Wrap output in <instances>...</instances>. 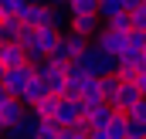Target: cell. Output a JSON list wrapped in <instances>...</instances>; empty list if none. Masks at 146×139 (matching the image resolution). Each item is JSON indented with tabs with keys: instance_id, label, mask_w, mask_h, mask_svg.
Segmentation results:
<instances>
[{
	"instance_id": "obj_1",
	"label": "cell",
	"mask_w": 146,
	"mask_h": 139,
	"mask_svg": "<svg viewBox=\"0 0 146 139\" xmlns=\"http://www.w3.org/2000/svg\"><path fill=\"white\" fill-rule=\"evenodd\" d=\"M75 65L85 71V75H95V78H106V75H115V58H109V54H102L92 41L85 44V51L75 58Z\"/></svg>"
},
{
	"instance_id": "obj_2",
	"label": "cell",
	"mask_w": 146,
	"mask_h": 139,
	"mask_svg": "<svg viewBox=\"0 0 146 139\" xmlns=\"http://www.w3.org/2000/svg\"><path fill=\"white\" fill-rule=\"evenodd\" d=\"M31 68H34V75L44 81L48 95H54V99L65 95V68H58V65H51V61H37V65H31Z\"/></svg>"
},
{
	"instance_id": "obj_3",
	"label": "cell",
	"mask_w": 146,
	"mask_h": 139,
	"mask_svg": "<svg viewBox=\"0 0 146 139\" xmlns=\"http://www.w3.org/2000/svg\"><path fill=\"white\" fill-rule=\"evenodd\" d=\"M34 75V68L31 65H17V68H3V75H0V88L10 95V99H17L21 95V88L27 85V78Z\"/></svg>"
},
{
	"instance_id": "obj_4",
	"label": "cell",
	"mask_w": 146,
	"mask_h": 139,
	"mask_svg": "<svg viewBox=\"0 0 146 139\" xmlns=\"http://www.w3.org/2000/svg\"><path fill=\"white\" fill-rule=\"evenodd\" d=\"M78 119H82V112H78V99L61 95V99H58V105H54L51 122H54L58 129H72V126H78Z\"/></svg>"
},
{
	"instance_id": "obj_5",
	"label": "cell",
	"mask_w": 146,
	"mask_h": 139,
	"mask_svg": "<svg viewBox=\"0 0 146 139\" xmlns=\"http://www.w3.org/2000/svg\"><path fill=\"white\" fill-rule=\"evenodd\" d=\"M92 44H95L102 54H109V58H119V54H122V48H126V34H115V31H106V27H99V34L92 37Z\"/></svg>"
},
{
	"instance_id": "obj_6",
	"label": "cell",
	"mask_w": 146,
	"mask_h": 139,
	"mask_svg": "<svg viewBox=\"0 0 146 139\" xmlns=\"http://www.w3.org/2000/svg\"><path fill=\"white\" fill-rule=\"evenodd\" d=\"M41 99H48V88H44V81L37 78V75H31L27 78V85L21 88V95H17V102L24 105V109H34Z\"/></svg>"
},
{
	"instance_id": "obj_7",
	"label": "cell",
	"mask_w": 146,
	"mask_h": 139,
	"mask_svg": "<svg viewBox=\"0 0 146 139\" xmlns=\"http://www.w3.org/2000/svg\"><path fill=\"white\" fill-rule=\"evenodd\" d=\"M99 27H102V21L92 14V17H68V27H65V31L82 34V37H88V41H92V37L99 34Z\"/></svg>"
},
{
	"instance_id": "obj_8",
	"label": "cell",
	"mask_w": 146,
	"mask_h": 139,
	"mask_svg": "<svg viewBox=\"0 0 146 139\" xmlns=\"http://www.w3.org/2000/svg\"><path fill=\"white\" fill-rule=\"evenodd\" d=\"M17 65H27V54L17 41L10 44H0V68H17Z\"/></svg>"
},
{
	"instance_id": "obj_9",
	"label": "cell",
	"mask_w": 146,
	"mask_h": 139,
	"mask_svg": "<svg viewBox=\"0 0 146 139\" xmlns=\"http://www.w3.org/2000/svg\"><path fill=\"white\" fill-rule=\"evenodd\" d=\"M17 21H21L24 27H44V21H48V7H34V3H24V7L17 10Z\"/></svg>"
},
{
	"instance_id": "obj_10",
	"label": "cell",
	"mask_w": 146,
	"mask_h": 139,
	"mask_svg": "<svg viewBox=\"0 0 146 139\" xmlns=\"http://www.w3.org/2000/svg\"><path fill=\"white\" fill-rule=\"evenodd\" d=\"M34 129H37V119L31 112H24V119H17L14 126H7V139H34Z\"/></svg>"
},
{
	"instance_id": "obj_11",
	"label": "cell",
	"mask_w": 146,
	"mask_h": 139,
	"mask_svg": "<svg viewBox=\"0 0 146 139\" xmlns=\"http://www.w3.org/2000/svg\"><path fill=\"white\" fill-rule=\"evenodd\" d=\"M24 112H27V109L17 102V99H3V102H0V122H3V126H14L17 119H24Z\"/></svg>"
},
{
	"instance_id": "obj_12",
	"label": "cell",
	"mask_w": 146,
	"mask_h": 139,
	"mask_svg": "<svg viewBox=\"0 0 146 139\" xmlns=\"http://www.w3.org/2000/svg\"><path fill=\"white\" fill-rule=\"evenodd\" d=\"M24 31V24L17 21V17H0V44H10V41H17Z\"/></svg>"
},
{
	"instance_id": "obj_13",
	"label": "cell",
	"mask_w": 146,
	"mask_h": 139,
	"mask_svg": "<svg viewBox=\"0 0 146 139\" xmlns=\"http://www.w3.org/2000/svg\"><path fill=\"white\" fill-rule=\"evenodd\" d=\"M95 7H99V0H68V3H65L68 17H92Z\"/></svg>"
},
{
	"instance_id": "obj_14",
	"label": "cell",
	"mask_w": 146,
	"mask_h": 139,
	"mask_svg": "<svg viewBox=\"0 0 146 139\" xmlns=\"http://www.w3.org/2000/svg\"><path fill=\"white\" fill-rule=\"evenodd\" d=\"M115 14H122V3L119 0H99V7H95V17L99 21H109Z\"/></svg>"
},
{
	"instance_id": "obj_15",
	"label": "cell",
	"mask_w": 146,
	"mask_h": 139,
	"mask_svg": "<svg viewBox=\"0 0 146 139\" xmlns=\"http://www.w3.org/2000/svg\"><path fill=\"white\" fill-rule=\"evenodd\" d=\"M99 85H102V102L109 105L112 99H115V92H119V85H122V81H119L115 75H106V78H99Z\"/></svg>"
},
{
	"instance_id": "obj_16",
	"label": "cell",
	"mask_w": 146,
	"mask_h": 139,
	"mask_svg": "<svg viewBox=\"0 0 146 139\" xmlns=\"http://www.w3.org/2000/svg\"><path fill=\"white\" fill-rule=\"evenodd\" d=\"M106 31H115V34H129V14H115L109 21H102Z\"/></svg>"
},
{
	"instance_id": "obj_17",
	"label": "cell",
	"mask_w": 146,
	"mask_h": 139,
	"mask_svg": "<svg viewBox=\"0 0 146 139\" xmlns=\"http://www.w3.org/2000/svg\"><path fill=\"white\" fill-rule=\"evenodd\" d=\"M126 119H129V122H136V126H143V129H146V99H139V102L133 105V109L126 112Z\"/></svg>"
},
{
	"instance_id": "obj_18",
	"label": "cell",
	"mask_w": 146,
	"mask_h": 139,
	"mask_svg": "<svg viewBox=\"0 0 146 139\" xmlns=\"http://www.w3.org/2000/svg\"><path fill=\"white\" fill-rule=\"evenodd\" d=\"M129 31H146V3L129 10Z\"/></svg>"
},
{
	"instance_id": "obj_19",
	"label": "cell",
	"mask_w": 146,
	"mask_h": 139,
	"mask_svg": "<svg viewBox=\"0 0 146 139\" xmlns=\"http://www.w3.org/2000/svg\"><path fill=\"white\" fill-rule=\"evenodd\" d=\"M34 139H58V126H54V122H37Z\"/></svg>"
},
{
	"instance_id": "obj_20",
	"label": "cell",
	"mask_w": 146,
	"mask_h": 139,
	"mask_svg": "<svg viewBox=\"0 0 146 139\" xmlns=\"http://www.w3.org/2000/svg\"><path fill=\"white\" fill-rule=\"evenodd\" d=\"M21 7H24V0H0V17H17Z\"/></svg>"
},
{
	"instance_id": "obj_21",
	"label": "cell",
	"mask_w": 146,
	"mask_h": 139,
	"mask_svg": "<svg viewBox=\"0 0 146 139\" xmlns=\"http://www.w3.org/2000/svg\"><path fill=\"white\" fill-rule=\"evenodd\" d=\"M58 139H88V132L78 129V126H72V129H58Z\"/></svg>"
},
{
	"instance_id": "obj_22",
	"label": "cell",
	"mask_w": 146,
	"mask_h": 139,
	"mask_svg": "<svg viewBox=\"0 0 146 139\" xmlns=\"http://www.w3.org/2000/svg\"><path fill=\"white\" fill-rule=\"evenodd\" d=\"M126 139H146V129H143V126H136V122H129V119H126Z\"/></svg>"
},
{
	"instance_id": "obj_23",
	"label": "cell",
	"mask_w": 146,
	"mask_h": 139,
	"mask_svg": "<svg viewBox=\"0 0 146 139\" xmlns=\"http://www.w3.org/2000/svg\"><path fill=\"white\" fill-rule=\"evenodd\" d=\"M133 85L139 88V95H143V99H146V71H139V75L133 78Z\"/></svg>"
},
{
	"instance_id": "obj_24",
	"label": "cell",
	"mask_w": 146,
	"mask_h": 139,
	"mask_svg": "<svg viewBox=\"0 0 146 139\" xmlns=\"http://www.w3.org/2000/svg\"><path fill=\"white\" fill-rule=\"evenodd\" d=\"M24 3H34V7H44L48 0H24Z\"/></svg>"
},
{
	"instance_id": "obj_25",
	"label": "cell",
	"mask_w": 146,
	"mask_h": 139,
	"mask_svg": "<svg viewBox=\"0 0 146 139\" xmlns=\"http://www.w3.org/2000/svg\"><path fill=\"white\" fill-rule=\"evenodd\" d=\"M65 3H68V0H65Z\"/></svg>"
},
{
	"instance_id": "obj_26",
	"label": "cell",
	"mask_w": 146,
	"mask_h": 139,
	"mask_svg": "<svg viewBox=\"0 0 146 139\" xmlns=\"http://www.w3.org/2000/svg\"><path fill=\"white\" fill-rule=\"evenodd\" d=\"M143 3H146V0H143Z\"/></svg>"
}]
</instances>
